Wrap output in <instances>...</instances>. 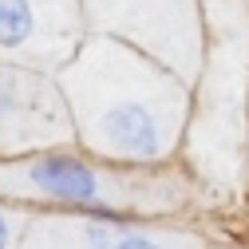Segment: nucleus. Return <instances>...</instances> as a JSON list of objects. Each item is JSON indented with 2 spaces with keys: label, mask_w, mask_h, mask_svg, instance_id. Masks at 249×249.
<instances>
[{
  "label": "nucleus",
  "mask_w": 249,
  "mask_h": 249,
  "mask_svg": "<svg viewBox=\"0 0 249 249\" xmlns=\"http://www.w3.org/2000/svg\"><path fill=\"white\" fill-rule=\"evenodd\" d=\"M24 249H186L170 233L127 226L123 217H28Z\"/></svg>",
  "instance_id": "39448f33"
},
{
  "label": "nucleus",
  "mask_w": 249,
  "mask_h": 249,
  "mask_svg": "<svg viewBox=\"0 0 249 249\" xmlns=\"http://www.w3.org/2000/svg\"><path fill=\"white\" fill-rule=\"evenodd\" d=\"M83 4L91 24L107 36H135L159 48V36H174L186 24L190 0H83Z\"/></svg>",
  "instance_id": "423d86ee"
},
{
  "label": "nucleus",
  "mask_w": 249,
  "mask_h": 249,
  "mask_svg": "<svg viewBox=\"0 0 249 249\" xmlns=\"http://www.w3.org/2000/svg\"><path fill=\"white\" fill-rule=\"evenodd\" d=\"M83 44L79 0H0V55L59 71Z\"/></svg>",
  "instance_id": "20e7f679"
},
{
  "label": "nucleus",
  "mask_w": 249,
  "mask_h": 249,
  "mask_svg": "<svg viewBox=\"0 0 249 249\" xmlns=\"http://www.w3.org/2000/svg\"><path fill=\"white\" fill-rule=\"evenodd\" d=\"M59 87L91 154L115 162H159L174 150L186 95L174 75L139 59L115 36H95L59 68Z\"/></svg>",
  "instance_id": "f257e3e1"
},
{
  "label": "nucleus",
  "mask_w": 249,
  "mask_h": 249,
  "mask_svg": "<svg viewBox=\"0 0 249 249\" xmlns=\"http://www.w3.org/2000/svg\"><path fill=\"white\" fill-rule=\"evenodd\" d=\"M0 198L48 202V206H64L79 213H107V217H123L131 210H150V206H170L162 182L115 174L59 146L0 159Z\"/></svg>",
  "instance_id": "f03ea898"
},
{
  "label": "nucleus",
  "mask_w": 249,
  "mask_h": 249,
  "mask_svg": "<svg viewBox=\"0 0 249 249\" xmlns=\"http://www.w3.org/2000/svg\"><path fill=\"white\" fill-rule=\"evenodd\" d=\"M71 111L59 79L0 55V159L71 142Z\"/></svg>",
  "instance_id": "7ed1b4c3"
},
{
  "label": "nucleus",
  "mask_w": 249,
  "mask_h": 249,
  "mask_svg": "<svg viewBox=\"0 0 249 249\" xmlns=\"http://www.w3.org/2000/svg\"><path fill=\"white\" fill-rule=\"evenodd\" d=\"M24 230H28V217L20 210L0 202V249H16L20 237H24Z\"/></svg>",
  "instance_id": "0eeeda50"
}]
</instances>
